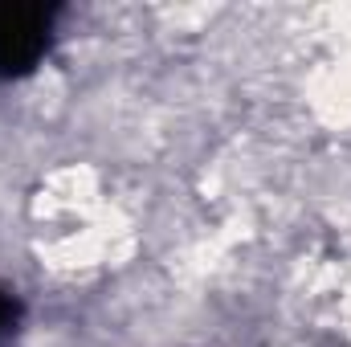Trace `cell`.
Segmentation results:
<instances>
[{
  "mask_svg": "<svg viewBox=\"0 0 351 347\" xmlns=\"http://www.w3.org/2000/svg\"><path fill=\"white\" fill-rule=\"evenodd\" d=\"M16 323H21V302H16V294H8V290H0V347L4 339L16 331Z\"/></svg>",
  "mask_w": 351,
  "mask_h": 347,
  "instance_id": "cell-2",
  "label": "cell"
},
{
  "mask_svg": "<svg viewBox=\"0 0 351 347\" xmlns=\"http://www.w3.org/2000/svg\"><path fill=\"white\" fill-rule=\"evenodd\" d=\"M53 4H0V78H25L53 45Z\"/></svg>",
  "mask_w": 351,
  "mask_h": 347,
  "instance_id": "cell-1",
  "label": "cell"
}]
</instances>
